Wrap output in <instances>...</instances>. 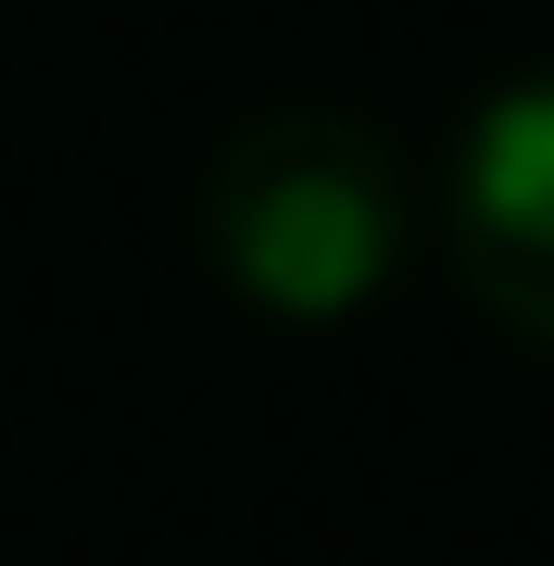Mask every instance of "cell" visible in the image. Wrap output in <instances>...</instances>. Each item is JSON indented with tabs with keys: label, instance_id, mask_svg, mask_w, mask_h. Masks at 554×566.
<instances>
[{
	"label": "cell",
	"instance_id": "cell-1",
	"mask_svg": "<svg viewBox=\"0 0 554 566\" xmlns=\"http://www.w3.org/2000/svg\"><path fill=\"white\" fill-rule=\"evenodd\" d=\"M416 202H404V151L366 114H252L202 177V252L227 264L252 315L278 327H341L404 277Z\"/></svg>",
	"mask_w": 554,
	"mask_h": 566
},
{
	"label": "cell",
	"instance_id": "cell-2",
	"mask_svg": "<svg viewBox=\"0 0 554 566\" xmlns=\"http://www.w3.org/2000/svg\"><path fill=\"white\" fill-rule=\"evenodd\" d=\"M441 240H453L467 303L504 340L554 353V76H516L479 102L453 189H441Z\"/></svg>",
	"mask_w": 554,
	"mask_h": 566
}]
</instances>
